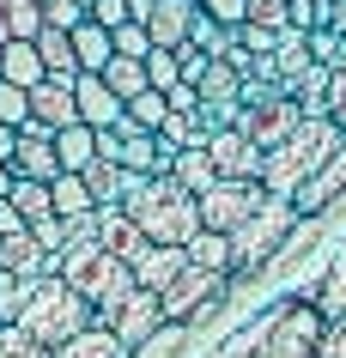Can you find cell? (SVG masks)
<instances>
[{"instance_id": "cell-1", "label": "cell", "mask_w": 346, "mask_h": 358, "mask_svg": "<svg viewBox=\"0 0 346 358\" xmlns=\"http://www.w3.org/2000/svg\"><path fill=\"white\" fill-rule=\"evenodd\" d=\"M322 322L328 316L304 298V292H291V298H280L273 310H261L255 322H243L231 340H219V352H207V358H316Z\"/></svg>"}, {"instance_id": "cell-2", "label": "cell", "mask_w": 346, "mask_h": 358, "mask_svg": "<svg viewBox=\"0 0 346 358\" xmlns=\"http://www.w3.org/2000/svg\"><path fill=\"white\" fill-rule=\"evenodd\" d=\"M340 140H346V128L334 122V115H304L280 146H268V158H261V189L291 201V194L322 170V158L340 146Z\"/></svg>"}, {"instance_id": "cell-3", "label": "cell", "mask_w": 346, "mask_h": 358, "mask_svg": "<svg viewBox=\"0 0 346 358\" xmlns=\"http://www.w3.org/2000/svg\"><path fill=\"white\" fill-rule=\"evenodd\" d=\"M122 207L134 213V225L152 243H189L201 231V207H194V194L176 176H134V189H128Z\"/></svg>"}, {"instance_id": "cell-4", "label": "cell", "mask_w": 346, "mask_h": 358, "mask_svg": "<svg viewBox=\"0 0 346 358\" xmlns=\"http://www.w3.org/2000/svg\"><path fill=\"white\" fill-rule=\"evenodd\" d=\"M298 225H304V213L291 207L286 194H268L243 225L231 231V285H237V280H255V273L291 243V231H298Z\"/></svg>"}, {"instance_id": "cell-5", "label": "cell", "mask_w": 346, "mask_h": 358, "mask_svg": "<svg viewBox=\"0 0 346 358\" xmlns=\"http://www.w3.org/2000/svg\"><path fill=\"white\" fill-rule=\"evenodd\" d=\"M97 310L85 292H73V285L61 280V273H49V280L31 285V303L19 310V328L31 340H43V346H61V340H73L79 328H92Z\"/></svg>"}, {"instance_id": "cell-6", "label": "cell", "mask_w": 346, "mask_h": 358, "mask_svg": "<svg viewBox=\"0 0 346 358\" xmlns=\"http://www.w3.org/2000/svg\"><path fill=\"white\" fill-rule=\"evenodd\" d=\"M61 280L73 285V292H85L92 310L103 316V310H115V303L134 292V267L122 262V255H110L97 237H85V243H67V249H61Z\"/></svg>"}, {"instance_id": "cell-7", "label": "cell", "mask_w": 346, "mask_h": 358, "mask_svg": "<svg viewBox=\"0 0 346 358\" xmlns=\"http://www.w3.org/2000/svg\"><path fill=\"white\" fill-rule=\"evenodd\" d=\"M231 298V273H212V267H182L164 292H158V310H164V322H207L219 303Z\"/></svg>"}, {"instance_id": "cell-8", "label": "cell", "mask_w": 346, "mask_h": 358, "mask_svg": "<svg viewBox=\"0 0 346 358\" xmlns=\"http://www.w3.org/2000/svg\"><path fill=\"white\" fill-rule=\"evenodd\" d=\"M261 201H268V189H261V182H237V176H219L207 194H194V207H201V225H207V231H225V237L243 225V219H250Z\"/></svg>"}, {"instance_id": "cell-9", "label": "cell", "mask_w": 346, "mask_h": 358, "mask_svg": "<svg viewBox=\"0 0 346 358\" xmlns=\"http://www.w3.org/2000/svg\"><path fill=\"white\" fill-rule=\"evenodd\" d=\"M103 328H115V340H122V346H146V340L158 334V328H164V310H158V292H146V285H134V292H128V298L115 303V310H103Z\"/></svg>"}, {"instance_id": "cell-10", "label": "cell", "mask_w": 346, "mask_h": 358, "mask_svg": "<svg viewBox=\"0 0 346 358\" xmlns=\"http://www.w3.org/2000/svg\"><path fill=\"white\" fill-rule=\"evenodd\" d=\"M207 158H212V170H219V176H237V182H261V158H268V152L255 146L243 128H219V134L207 140Z\"/></svg>"}, {"instance_id": "cell-11", "label": "cell", "mask_w": 346, "mask_h": 358, "mask_svg": "<svg viewBox=\"0 0 346 358\" xmlns=\"http://www.w3.org/2000/svg\"><path fill=\"white\" fill-rule=\"evenodd\" d=\"M13 176H31V182H55V176H61L55 128H43L37 115L19 128V146H13Z\"/></svg>"}, {"instance_id": "cell-12", "label": "cell", "mask_w": 346, "mask_h": 358, "mask_svg": "<svg viewBox=\"0 0 346 358\" xmlns=\"http://www.w3.org/2000/svg\"><path fill=\"white\" fill-rule=\"evenodd\" d=\"M298 122H304V103H298L291 92H280V97H268V103H255V110L243 115V134H250L255 146L268 152V146H280V140H286Z\"/></svg>"}, {"instance_id": "cell-13", "label": "cell", "mask_w": 346, "mask_h": 358, "mask_svg": "<svg viewBox=\"0 0 346 358\" xmlns=\"http://www.w3.org/2000/svg\"><path fill=\"white\" fill-rule=\"evenodd\" d=\"M340 194H346V140H340V146H334V152L322 158V170L310 176L304 189L291 194V207L304 213V219H316V213H328L334 201H340Z\"/></svg>"}, {"instance_id": "cell-14", "label": "cell", "mask_w": 346, "mask_h": 358, "mask_svg": "<svg viewBox=\"0 0 346 358\" xmlns=\"http://www.w3.org/2000/svg\"><path fill=\"white\" fill-rule=\"evenodd\" d=\"M0 267L19 273V280H49V273H61V255L43 249L37 237H31V225H24L19 237H0Z\"/></svg>"}, {"instance_id": "cell-15", "label": "cell", "mask_w": 346, "mask_h": 358, "mask_svg": "<svg viewBox=\"0 0 346 358\" xmlns=\"http://www.w3.org/2000/svg\"><path fill=\"white\" fill-rule=\"evenodd\" d=\"M128 267H134V285H146V292H164V285H171L176 273L189 267V249H182V243H146Z\"/></svg>"}, {"instance_id": "cell-16", "label": "cell", "mask_w": 346, "mask_h": 358, "mask_svg": "<svg viewBox=\"0 0 346 358\" xmlns=\"http://www.w3.org/2000/svg\"><path fill=\"white\" fill-rule=\"evenodd\" d=\"M97 243L110 249V255H122V262H134L152 237L134 225V213H128V207H97Z\"/></svg>"}, {"instance_id": "cell-17", "label": "cell", "mask_w": 346, "mask_h": 358, "mask_svg": "<svg viewBox=\"0 0 346 358\" xmlns=\"http://www.w3.org/2000/svg\"><path fill=\"white\" fill-rule=\"evenodd\" d=\"M189 19H194V0H152L140 24H146L152 49H176V43H189Z\"/></svg>"}, {"instance_id": "cell-18", "label": "cell", "mask_w": 346, "mask_h": 358, "mask_svg": "<svg viewBox=\"0 0 346 358\" xmlns=\"http://www.w3.org/2000/svg\"><path fill=\"white\" fill-rule=\"evenodd\" d=\"M73 103H79V122H92V128H115V115H122V97L103 85V73H79Z\"/></svg>"}, {"instance_id": "cell-19", "label": "cell", "mask_w": 346, "mask_h": 358, "mask_svg": "<svg viewBox=\"0 0 346 358\" xmlns=\"http://www.w3.org/2000/svg\"><path fill=\"white\" fill-rule=\"evenodd\" d=\"M49 358H134V346H122V340H115V328L92 322V328H79L73 340L49 346Z\"/></svg>"}, {"instance_id": "cell-20", "label": "cell", "mask_w": 346, "mask_h": 358, "mask_svg": "<svg viewBox=\"0 0 346 358\" xmlns=\"http://www.w3.org/2000/svg\"><path fill=\"white\" fill-rule=\"evenodd\" d=\"M31 115H37L43 128H67V122H79L73 85H67V79H43L37 92H31Z\"/></svg>"}, {"instance_id": "cell-21", "label": "cell", "mask_w": 346, "mask_h": 358, "mask_svg": "<svg viewBox=\"0 0 346 358\" xmlns=\"http://www.w3.org/2000/svg\"><path fill=\"white\" fill-rule=\"evenodd\" d=\"M79 176H85V189H92L97 207H122L128 189H134V170H122L115 158H92V170H79Z\"/></svg>"}, {"instance_id": "cell-22", "label": "cell", "mask_w": 346, "mask_h": 358, "mask_svg": "<svg viewBox=\"0 0 346 358\" xmlns=\"http://www.w3.org/2000/svg\"><path fill=\"white\" fill-rule=\"evenodd\" d=\"M37 55H43V67H49V79H67L73 85L79 79V61H73V31H61V24H43L37 37Z\"/></svg>"}, {"instance_id": "cell-23", "label": "cell", "mask_w": 346, "mask_h": 358, "mask_svg": "<svg viewBox=\"0 0 346 358\" xmlns=\"http://www.w3.org/2000/svg\"><path fill=\"white\" fill-rule=\"evenodd\" d=\"M0 79H6V85H24V92H37L43 79H49L37 43H6V49H0Z\"/></svg>"}, {"instance_id": "cell-24", "label": "cell", "mask_w": 346, "mask_h": 358, "mask_svg": "<svg viewBox=\"0 0 346 358\" xmlns=\"http://www.w3.org/2000/svg\"><path fill=\"white\" fill-rule=\"evenodd\" d=\"M110 55H115V37H110L97 19L73 24V61H79V73H103V67H110Z\"/></svg>"}, {"instance_id": "cell-25", "label": "cell", "mask_w": 346, "mask_h": 358, "mask_svg": "<svg viewBox=\"0 0 346 358\" xmlns=\"http://www.w3.org/2000/svg\"><path fill=\"white\" fill-rule=\"evenodd\" d=\"M55 158H61V170H92L97 128H92V122H67V128H55Z\"/></svg>"}, {"instance_id": "cell-26", "label": "cell", "mask_w": 346, "mask_h": 358, "mask_svg": "<svg viewBox=\"0 0 346 358\" xmlns=\"http://www.w3.org/2000/svg\"><path fill=\"white\" fill-rule=\"evenodd\" d=\"M304 298L322 310V316H346V243H340V255L322 267V280L316 285H304Z\"/></svg>"}, {"instance_id": "cell-27", "label": "cell", "mask_w": 346, "mask_h": 358, "mask_svg": "<svg viewBox=\"0 0 346 358\" xmlns=\"http://www.w3.org/2000/svg\"><path fill=\"white\" fill-rule=\"evenodd\" d=\"M194 92H201V103H243V73H237L225 55H212L207 73L194 79Z\"/></svg>"}, {"instance_id": "cell-28", "label": "cell", "mask_w": 346, "mask_h": 358, "mask_svg": "<svg viewBox=\"0 0 346 358\" xmlns=\"http://www.w3.org/2000/svg\"><path fill=\"white\" fill-rule=\"evenodd\" d=\"M49 201H55L61 219H85V213H97V201H92V189H85L79 170H61L55 182H49Z\"/></svg>"}, {"instance_id": "cell-29", "label": "cell", "mask_w": 346, "mask_h": 358, "mask_svg": "<svg viewBox=\"0 0 346 358\" xmlns=\"http://www.w3.org/2000/svg\"><path fill=\"white\" fill-rule=\"evenodd\" d=\"M43 31V0H0V37L31 43Z\"/></svg>"}, {"instance_id": "cell-30", "label": "cell", "mask_w": 346, "mask_h": 358, "mask_svg": "<svg viewBox=\"0 0 346 358\" xmlns=\"http://www.w3.org/2000/svg\"><path fill=\"white\" fill-rule=\"evenodd\" d=\"M171 176H176L189 194H207L212 182H219V170H212L207 146H182V152H176V164H171Z\"/></svg>"}, {"instance_id": "cell-31", "label": "cell", "mask_w": 346, "mask_h": 358, "mask_svg": "<svg viewBox=\"0 0 346 358\" xmlns=\"http://www.w3.org/2000/svg\"><path fill=\"white\" fill-rule=\"evenodd\" d=\"M182 249H189V262H194V267L231 273V237H225V231H207V225H201V231H194V237H189Z\"/></svg>"}, {"instance_id": "cell-32", "label": "cell", "mask_w": 346, "mask_h": 358, "mask_svg": "<svg viewBox=\"0 0 346 358\" xmlns=\"http://www.w3.org/2000/svg\"><path fill=\"white\" fill-rule=\"evenodd\" d=\"M103 85H110V92L128 103V97H140L152 79H146V61H134V55H110V67H103Z\"/></svg>"}, {"instance_id": "cell-33", "label": "cell", "mask_w": 346, "mask_h": 358, "mask_svg": "<svg viewBox=\"0 0 346 358\" xmlns=\"http://www.w3.org/2000/svg\"><path fill=\"white\" fill-rule=\"evenodd\" d=\"M189 43H194V49H207V55H225L231 43H237V31H231V24H219L212 13H201V6H194V19H189Z\"/></svg>"}, {"instance_id": "cell-34", "label": "cell", "mask_w": 346, "mask_h": 358, "mask_svg": "<svg viewBox=\"0 0 346 358\" xmlns=\"http://www.w3.org/2000/svg\"><path fill=\"white\" fill-rule=\"evenodd\" d=\"M328 79H334V67H322V61H310V73L291 85V97L304 103V115H328Z\"/></svg>"}, {"instance_id": "cell-35", "label": "cell", "mask_w": 346, "mask_h": 358, "mask_svg": "<svg viewBox=\"0 0 346 358\" xmlns=\"http://www.w3.org/2000/svg\"><path fill=\"white\" fill-rule=\"evenodd\" d=\"M122 110H128V122H134V128H164V115H171V103H164V92H152V85H146V92L140 97H128V103H122Z\"/></svg>"}, {"instance_id": "cell-36", "label": "cell", "mask_w": 346, "mask_h": 358, "mask_svg": "<svg viewBox=\"0 0 346 358\" xmlns=\"http://www.w3.org/2000/svg\"><path fill=\"white\" fill-rule=\"evenodd\" d=\"M6 201L24 213V225H31V219H43V213H55V201H49V182H31V176H19Z\"/></svg>"}, {"instance_id": "cell-37", "label": "cell", "mask_w": 346, "mask_h": 358, "mask_svg": "<svg viewBox=\"0 0 346 358\" xmlns=\"http://www.w3.org/2000/svg\"><path fill=\"white\" fill-rule=\"evenodd\" d=\"M31 285H37V280H19V273L0 267V322H19V310L31 303Z\"/></svg>"}, {"instance_id": "cell-38", "label": "cell", "mask_w": 346, "mask_h": 358, "mask_svg": "<svg viewBox=\"0 0 346 358\" xmlns=\"http://www.w3.org/2000/svg\"><path fill=\"white\" fill-rule=\"evenodd\" d=\"M0 358H49V346L31 340L19 322H0Z\"/></svg>"}, {"instance_id": "cell-39", "label": "cell", "mask_w": 346, "mask_h": 358, "mask_svg": "<svg viewBox=\"0 0 346 358\" xmlns=\"http://www.w3.org/2000/svg\"><path fill=\"white\" fill-rule=\"evenodd\" d=\"M146 79H152V92H171V85H182L176 49H152V55H146Z\"/></svg>"}, {"instance_id": "cell-40", "label": "cell", "mask_w": 346, "mask_h": 358, "mask_svg": "<svg viewBox=\"0 0 346 358\" xmlns=\"http://www.w3.org/2000/svg\"><path fill=\"white\" fill-rule=\"evenodd\" d=\"M92 19V0H43V24H61V31H73V24Z\"/></svg>"}, {"instance_id": "cell-41", "label": "cell", "mask_w": 346, "mask_h": 358, "mask_svg": "<svg viewBox=\"0 0 346 358\" xmlns=\"http://www.w3.org/2000/svg\"><path fill=\"white\" fill-rule=\"evenodd\" d=\"M0 122H6V128H24V122H31V92H24V85H6V79H0Z\"/></svg>"}, {"instance_id": "cell-42", "label": "cell", "mask_w": 346, "mask_h": 358, "mask_svg": "<svg viewBox=\"0 0 346 358\" xmlns=\"http://www.w3.org/2000/svg\"><path fill=\"white\" fill-rule=\"evenodd\" d=\"M110 37H115V55H134V61H146V55H152V37H146V24H140V19L115 24Z\"/></svg>"}, {"instance_id": "cell-43", "label": "cell", "mask_w": 346, "mask_h": 358, "mask_svg": "<svg viewBox=\"0 0 346 358\" xmlns=\"http://www.w3.org/2000/svg\"><path fill=\"white\" fill-rule=\"evenodd\" d=\"M182 340H189V322H164V328H158V334L146 340V346H140L134 358H171L176 346H182Z\"/></svg>"}, {"instance_id": "cell-44", "label": "cell", "mask_w": 346, "mask_h": 358, "mask_svg": "<svg viewBox=\"0 0 346 358\" xmlns=\"http://www.w3.org/2000/svg\"><path fill=\"white\" fill-rule=\"evenodd\" d=\"M237 43H243V49H250V55L261 61V55H273V49H280V31H268V24L243 19V24H237Z\"/></svg>"}, {"instance_id": "cell-45", "label": "cell", "mask_w": 346, "mask_h": 358, "mask_svg": "<svg viewBox=\"0 0 346 358\" xmlns=\"http://www.w3.org/2000/svg\"><path fill=\"white\" fill-rule=\"evenodd\" d=\"M31 237L61 255V249H67V219H61V213H43V219H31Z\"/></svg>"}, {"instance_id": "cell-46", "label": "cell", "mask_w": 346, "mask_h": 358, "mask_svg": "<svg viewBox=\"0 0 346 358\" xmlns=\"http://www.w3.org/2000/svg\"><path fill=\"white\" fill-rule=\"evenodd\" d=\"M316 358H346V316L322 322V340H316Z\"/></svg>"}, {"instance_id": "cell-47", "label": "cell", "mask_w": 346, "mask_h": 358, "mask_svg": "<svg viewBox=\"0 0 346 358\" xmlns=\"http://www.w3.org/2000/svg\"><path fill=\"white\" fill-rule=\"evenodd\" d=\"M194 6H201V13H212L219 24H231V31L250 19V0H194Z\"/></svg>"}, {"instance_id": "cell-48", "label": "cell", "mask_w": 346, "mask_h": 358, "mask_svg": "<svg viewBox=\"0 0 346 358\" xmlns=\"http://www.w3.org/2000/svg\"><path fill=\"white\" fill-rule=\"evenodd\" d=\"M92 19L103 24V31H115V24L134 19V0H92Z\"/></svg>"}, {"instance_id": "cell-49", "label": "cell", "mask_w": 346, "mask_h": 358, "mask_svg": "<svg viewBox=\"0 0 346 358\" xmlns=\"http://www.w3.org/2000/svg\"><path fill=\"white\" fill-rule=\"evenodd\" d=\"M250 19H255V24H268V31H291L286 0H250Z\"/></svg>"}, {"instance_id": "cell-50", "label": "cell", "mask_w": 346, "mask_h": 358, "mask_svg": "<svg viewBox=\"0 0 346 358\" xmlns=\"http://www.w3.org/2000/svg\"><path fill=\"white\" fill-rule=\"evenodd\" d=\"M340 37H346V31H310V61L334 67V61H340Z\"/></svg>"}, {"instance_id": "cell-51", "label": "cell", "mask_w": 346, "mask_h": 358, "mask_svg": "<svg viewBox=\"0 0 346 358\" xmlns=\"http://www.w3.org/2000/svg\"><path fill=\"white\" fill-rule=\"evenodd\" d=\"M286 19H291V31H316L322 24V0H286Z\"/></svg>"}, {"instance_id": "cell-52", "label": "cell", "mask_w": 346, "mask_h": 358, "mask_svg": "<svg viewBox=\"0 0 346 358\" xmlns=\"http://www.w3.org/2000/svg\"><path fill=\"white\" fill-rule=\"evenodd\" d=\"M328 115L346 128V67H334V79H328Z\"/></svg>"}, {"instance_id": "cell-53", "label": "cell", "mask_w": 346, "mask_h": 358, "mask_svg": "<svg viewBox=\"0 0 346 358\" xmlns=\"http://www.w3.org/2000/svg\"><path fill=\"white\" fill-rule=\"evenodd\" d=\"M19 231H24V213L13 207L6 194H0V237H19Z\"/></svg>"}, {"instance_id": "cell-54", "label": "cell", "mask_w": 346, "mask_h": 358, "mask_svg": "<svg viewBox=\"0 0 346 358\" xmlns=\"http://www.w3.org/2000/svg\"><path fill=\"white\" fill-rule=\"evenodd\" d=\"M13 146H19V128H6V122H0V158H6V164H13Z\"/></svg>"}, {"instance_id": "cell-55", "label": "cell", "mask_w": 346, "mask_h": 358, "mask_svg": "<svg viewBox=\"0 0 346 358\" xmlns=\"http://www.w3.org/2000/svg\"><path fill=\"white\" fill-rule=\"evenodd\" d=\"M13 182H19V176H13V164L0 158V194H13Z\"/></svg>"}]
</instances>
